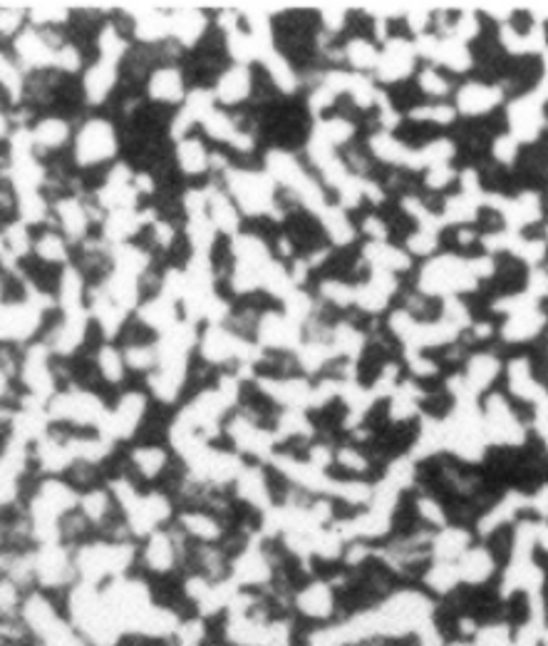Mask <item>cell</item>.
Instances as JSON below:
<instances>
[{
  "label": "cell",
  "instance_id": "cell-22",
  "mask_svg": "<svg viewBox=\"0 0 548 646\" xmlns=\"http://www.w3.org/2000/svg\"><path fill=\"white\" fill-rule=\"evenodd\" d=\"M25 13H28V25H33V28H65L69 25V18H73V10L57 3L28 6Z\"/></svg>",
  "mask_w": 548,
  "mask_h": 646
},
{
  "label": "cell",
  "instance_id": "cell-8",
  "mask_svg": "<svg viewBox=\"0 0 548 646\" xmlns=\"http://www.w3.org/2000/svg\"><path fill=\"white\" fill-rule=\"evenodd\" d=\"M30 137H33L35 155L43 159V155H55L73 142V123L65 115L50 113L37 117L30 125Z\"/></svg>",
  "mask_w": 548,
  "mask_h": 646
},
{
  "label": "cell",
  "instance_id": "cell-17",
  "mask_svg": "<svg viewBox=\"0 0 548 646\" xmlns=\"http://www.w3.org/2000/svg\"><path fill=\"white\" fill-rule=\"evenodd\" d=\"M544 324H546V318L541 314V308H531V311L506 316V321L499 328L502 341L506 346H519V343L531 341V338L541 333Z\"/></svg>",
  "mask_w": 548,
  "mask_h": 646
},
{
  "label": "cell",
  "instance_id": "cell-30",
  "mask_svg": "<svg viewBox=\"0 0 548 646\" xmlns=\"http://www.w3.org/2000/svg\"><path fill=\"white\" fill-rule=\"evenodd\" d=\"M361 232L365 236H370V242H387L390 239V226H387V219L380 214H367L361 224Z\"/></svg>",
  "mask_w": 548,
  "mask_h": 646
},
{
  "label": "cell",
  "instance_id": "cell-5",
  "mask_svg": "<svg viewBox=\"0 0 548 646\" xmlns=\"http://www.w3.org/2000/svg\"><path fill=\"white\" fill-rule=\"evenodd\" d=\"M258 346H264V351H278V353H296V348L303 343L301 326L293 324L291 318H286L281 311H264L256 326Z\"/></svg>",
  "mask_w": 548,
  "mask_h": 646
},
{
  "label": "cell",
  "instance_id": "cell-28",
  "mask_svg": "<svg viewBox=\"0 0 548 646\" xmlns=\"http://www.w3.org/2000/svg\"><path fill=\"white\" fill-rule=\"evenodd\" d=\"M492 155L496 159V165H504V167H514L519 162V155H522V145L516 142V139L509 133H502L494 137L492 142Z\"/></svg>",
  "mask_w": 548,
  "mask_h": 646
},
{
  "label": "cell",
  "instance_id": "cell-14",
  "mask_svg": "<svg viewBox=\"0 0 548 646\" xmlns=\"http://www.w3.org/2000/svg\"><path fill=\"white\" fill-rule=\"evenodd\" d=\"M93 363L99 375V383L112 388V391H122V385L129 378V371L125 366V358H122V351H119V346L103 341L95 348Z\"/></svg>",
  "mask_w": 548,
  "mask_h": 646
},
{
  "label": "cell",
  "instance_id": "cell-6",
  "mask_svg": "<svg viewBox=\"0 0 548 646\" xmlns=\"http://www.w3.org/2000/svg\"><path fill=\"white\" fill-rule=\"evenodd\" d=\"M119 77H122V70H119L117 63L99 57L87 63V67L83 70V80H79V95H83L85 105L103 107L115 95Z\"/></svg>",
  "mask_w": 548,
  "mask_h": 646
},
{
  "label": "cell",
  "instance_id": "cell-4",
  "mask_svg": "<svg viewBox=\"0 0 548 646\" xmlns=\"http://www.w3.org/2000/svg\"><path fill=\"white\" fill-rule=\"evenodd\" d=\"M415 67H417L415 45L410 43V40L395 35L385 40L380 55H377L375 77L383 80L385 85L402 83V80H407L415 73Z\"/></svg>",
  "mask_w": 548,
  "mask_h": 646
},
{
  "label": "cell",
  "instance_id": "cell-11",
  "mask_svg": "<svg viewBox=\"0 0 548 646\" xmlns=\"http://www.w3.org/2000/svg\"><path fill=\"white\" fill-rule=\"evenodd\" d=\"M206 35V15L198 8L169 10V40L179 47H196Z\"/></svg>",
  "mask_w": 548,
  "mask_h": 646
},
{
  "label": "cell",
  "instance_id": "cell-20",
  "mask_svg": "<svg viewBox=\"0 0 548 646\" xmlns=\"http://www.w3.org/2000/svg\"><path fill=\"white\" fill-rule=\"evenodd\" d=\"M434 65L437 67H447L452 73H470L474 67V53L470 45L460 43L456 38H440L437 43V53H434Z\"/></svg>",
  "mask_w": 548,
  "mask_h": 646
},
{
  "label": "cell",
  "instance_id": "cell-26",
  "mask_svg": "<svg viewBox=\"0 0 548 646\" xmlns=\"http://www.w3.org/2000/svg\"><path fill=\"white\" fill-rule=\"evenodd\" d=\"M450 80L442 75V70L437 65H427L420 70V75H417V89H420L422 95H430V97H447L450 95Z\"/></svg>",
  "mask_w": 548,
  "mask_h": 646
},
{
  "label": "cell",
  "instance_id": "cell-29",
  "mask_svg": "<svg viewBox=\"0 0 548 646\" xmlns=\"http://www.w3.org/2000/svg\"><path fill=\"white\" fill-rule=\"evenodd\" d=\"M456 169L452 167V162H444V165H432V167H427L425 169V177H422V182H425V187L430 189V192H442V189H447L450 187L454 179H456Z\"/></svg>",
  "mask_w": 548,
  "mask_h": 646
},
{
  "label": "cell",
  "instance_id": "cell-3",
  "mask_svg": "<svg viewBox=\"0 0 548 646\" xmlns=\"http://www.w3.org/2000/svg\"><path fill=\"white\" fill-rule=\"evenodd\" d=\"M544 85L536 87L534 93H526L522 97H516L514 103L506 107V127H509V135L516 139L519 145L526 142H536L544 129Z\"/></svg>",
  "mask_w": 548,
  "mask_h": 646
},
{
  "label": "cell",
  "instance_id": "cell-7",
  "mask_svg": "<svg viewBox=\"0 0 548 646\" xmlns=\"http://www.w3.org/2000/svg\"><path fill=\"white\" fill-rule=\"evenodd\" d=\"M147 97L159 107L182 105L186 97V75L179 65H157L152 73L147 75Z\"/></svg>",
  "mask_w": 548,
  "mask_h": 646
},
{
  "label": "cell",
  "instance_id": "cell-27",
  "mask_svg": "<svg viewBox=\"0 0 548 646\" xmlns=\"http://www.w3.org/2000/svg\"><path fill=\"white\" fill-rule=\"evenodd\" d=\"M440 248V234L425 232V229H415L405 239V252L410 256H432Z\"/></svg>",
  "mask_w": 548,
  "mask_h": 646
},
{
  "label": "cell",
  "instance_id": "cell-31",
  "mask_svg": "<svg viewBox=\"0 0 548 646\" xmlns=\"http://www.w3.org/2000/svg\"><path fill=\"white\" fill-rule=\"evenodd\" d=\"M10 133H13V125H10V115H8L6 103L0 99V142H6Z\"/></svg>",
  "mask_w": 548,
  "mask_h": 646
},
{
  "label": "cell",
  "instance_id": "cell-18",
  "mask_svg": "<svg viewBox=\"0 0 548 646\" xmlns=\"http://www.w3.org/2000/svg\"><path fill=\"white\" fill-rule=\"evenodd\" d=\"M174 165L184 177H198L208 172V149L204 139L184 137L182 142H174Z\"/></svg>",
  "mask_w": 548,
  "mask_h": 646
},
{
  "label": "cell",
  "instance_id": "cell-16",
  "mask_svg": "<svg viewBox=\"0 0 548 646\" xmlns=\"http://www.w3.org/2000/svg\"><path fill=\"white\" fill-rule=\"evenodd\" d=\"M69 242L53 226H43V232L33 236V258L50 268H63L69 264Z\"/></svg>",
  "mask_w": 548,
  "mask_h": 646
},
{
  "label": "cell",
  "instance_id": "cell-1",
  "mask_svg": "<svg viewBox=\"0 0 548 646\" xmlns=\"http://www.w3.org/2000/svg\"><path fill=\"white\" fill-rule=\"evenodd\" d=\"M73 165L83 172L112 165L119 155V133L109 117H87L73 133Z\"/></svg>",
  "mask_w": 548,
  "mask_h": 646
},
{
  "label": "cell",
  "instance_id": "cell-9",
  "mask_svg": "<svg viewBox=\"0 0 548 646\" xmlns=\"http://www.w3.org/2000/svg\"><path fill=\"white\" fill-rule=\"evenodd\" d=\"M135 321L142 324L149 333L162 336L172 328L182 314H179V304L172 296L166 294H154L149 298H142V304L137 306V311L132 314Z\"/></svg>",
  "mask_w": 548,
  "mask_h": 646
},
{
  "label": "cell",
  "instance_id": "cell-25",
  "mask_svg": "<svg viewBox=\"0 0 548 646\" xmlns=\"http://www.w3.org/2000/svg\"><path fill=\"white\" fill-rule=\"evenodd\" d=\"M28 25V13L23 6H0V47L13 43V38Z\"/></svg>",
  "mask_w": 548,
  "mask_h": 646
},
{
  "label": "cell",
  "instance_id": "cell-19",
  "mask_svg": "<svg viewBox=\"0 0 548 646\" xmlns=\"http://www.w3.org/2000/svg\"><path fill=\"white\" fill-rule=\"evenodd\" d=\"M318 219H321L323 234L327 236V242H331L333 248H345V246H351L355 242L357 229L351 222V216L345 214V209L327 204L325 212Z\"/></svg>",
  "mask_w": 548,
  "mask_h": 646
},
{
  "label": "cell",
  "instance_id": "cell-15",
  "mask_svg": "<svg viewBox=\"0 0 548 646\" xmlns=\"http://www.w3.org/2000/svg\"><path fill=\"white\" fill-rule=\"evenodd\" d=\"M502 358L496 356L494 351H482V353H474L470 361H466L464 368V385L470 388V393H484L490 391V385L496 381V378L502 375Z\"/></svg>",
  "mask_w": 548,
  "mask_h": 646
},
{
  "label": "cell",
  "instance_id": "cell-13",
  "mask_svg": "<svg viewBox=\"0 0 548 646\" xmlns=\"http://www.w3.org/2000/svg\"><path fill=\"white\" fill-rule=\"evenodd\" d=\"M206 194H208V219H212L216 232L228 239L241 232V212L236 209L234 199L224 192V187H218V184L206 187Z\"/></svg>",
  "mask_w": 548,
  "mask_h": 646
},
{
  "label": "cell",
  "instance_id": "cell-21",
  "mask_svg": "<svg viewBox=\"0 0 548 646\" xmlns=\"http://www.w3.org/2000/svg\"><path fill=\"white\" fill-rule=\"evenodd\" d=\"M157 341V338H154ZM154 341H135V343H122L119 351H122L125 366L129 373L147 375L157 368V346Z\"/></svg>",
  "mask_w": 548,
  "mask_h": 646
},
{
  "label": "cell",
  "instance_id": "cell-10",
  "mask_svg": "<svg viewBox=\"0 0 548 646\" xmlns=\"http://www.w3.org/2000/svg\"><path fill=\"white\" fill-rule=\"evenodd\" d=\"M504 103V89L499 85H490L476 80V83H466L456 93V113L464 117H484L492 115L496 107Z\"/></svg>",
  "mask_w": 548,
  "mask_h": 646
},
{
  "label": "cell",
  "instance_id": "cell-12",
  "mask_svg": "<svg viewBox=\"0 0 548 646\" xmlns=\"http://www.w3.org/2000/svg\"><path fill=\"white\" fill-rule=\"evenodd\" d=\"M251 89H254L251 65H234L216 77V85L212 93L216 97V105L222 103V105L234 107L251 97Z\"/></svg>",
  "mask_w": 548,
  "mask_h": 646
},
{
  "label": "cell",
  "instance_id": "cell-32",
  "mask_svg": "<svg viewBox=\"0 0 548 646\" xmlns=\"http://www.w3.org/2000/svg\"><path fill=\"white\" fill-rule=\"evenodd\" d=\"M3 194H6V182H0V214H3Z\"/></svg>",
  "mask_w": 548,
  "mask_h": 646
},
{
  "label": "cell",
  "instance_id": "cell-23",
  "mask_svg": "<svg viewBox=\"0 0 548 646\" xmlns=\"http://www.w3.org/2000/svg\"><path fill=\"white\" fill-rule=\"evenodd\" d=\"M343 55L347 63H351V67L355 70V73H365L367 70H375L377 65V55H380V50H377L370 40H365L361 35L351 38L343 47Z\"/></svg>",
  "mask_w": 548,
  "mask_h": 646
},
{
  "label": "cell",
  "instance_id": "cell-24",
  "mask_svg": "<svg viewBox=\"0 0 548 646\" xmlns=\"http://www.w3.org/2000/svg\"><path fill=\"white\" fill-rule=\"evenodd\" d=\"M407 117L412 119V123H427L432 127H444V125H452L456 119V109L452 105H415Z\"/></svg>",
  "mask_w": 548,
  "mask_h": 646
},
{
  "label": "cell",
  "instance_id": "cell-2",
  "mask_svg": "<svg viewBox=\"0 0 548 646\" xmlns=\"http://www.w3.org/2000/svg\"><path fill=\"white\" fill-rule=\"evenodd\" d=\"M417 292L430 298L447 296H466L480 288V282L466 268V256H456L454 252H444L420 268L417 278Z\"/></svg>",
  "mask_w": 548,
  "mask_h": 646
}]
</instances>
